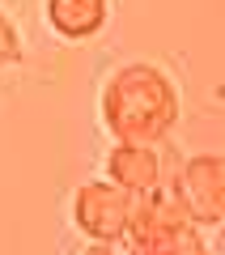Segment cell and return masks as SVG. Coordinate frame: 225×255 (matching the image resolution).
<instances>
[{
	"label": "cell",
	"mask_w": 225,
	"mask_h": 255,
	"mask_svg": "<svg viewBox=\"0 0 225 255\" xmlns=\"http://www.w3.org/2000/svg\"><path fill=\"white\" fill-rule=\"evenodd\" d=\"M107 179L127 196H149L162 187V162L153 145H115L107 157Z\"/></svg>",
	"instance_id": "5"
},
{
	"label": "cell",
	"mask_w": 225,
	"mask_h": 255,
	"mask_svg": "<svg viewBox=\"0 0 225 255\" xmlns=\"http://www.w3.org/2000/svg\"><path fill=\"white\" fill-rule=\"evenodd\" d=\"M127 247H132V255H213L208 243L196 234V221L174 200V191L162 187L149 196H136Z\"/></svg>",
	"instance_id": "2"
},
{
	"label": "cell",
	"mask_w": 225,
	"mask_h": 255,
	"mask_svg": "<svg viewBox=\"0 0 225 255\" xmlns=\"http://www.w3.org/2000/svg\"><path fill=\"white\" fill-rule=\"evenodd\" d=\"M21 55H26V47H21L17 30H13V21L0 13V68H9V64H21Z\"/></svg>",
	"instance_id": "7"
},
{
	"label": "cell",
	"mask_w": 225,
	"mask_h": 255,
	"mask_svg": "<svg viewBox=\"0 0 225 255\" xmlns=\"http://www.w3.org/2000/svg\"><path fill=\"white\" fill-rule=\"evenodd\" d=\"M132 213H136V196H127L111 179L81 183L77 196H72V221H77V230L85 238H94V243H102V247L127 238Z\"/></svg>",
	"instance_id": "3"
},
{
	"label": "cell",
	"mask_w": 225,
	"mask_h": 255,
	"mask_svg": "<svg viewBox=\"0 0 225 255\" xmlns=\"http://www.w3.org/2000/svg\"><path fill=\"white\" fill-rule=\"evenodd\" d=\"M111 17L107 0H47V26L68 43H85L94 38Z\"/></svg>",
	"instance_id": "6"
},
{
	"label": "cell",
	"mask_w": 225,
	"mask_h": 255,
	"mask_svg": "<svg viewBox=\"0 0 225 255\" xmlns=\"http://www.w3.org/2000/svg\"><path fill=\"white\" fill-rule=\"evenodd\" d=\"M170 191L196 226H221L225 221V157L217 153L191 157L179 170Z\"/></svg>",
	"instance_id": "4"
},
{
	"label": "cell",
	"mask_w": 225,
	"mask_h": 255,
	"mask_svg": "<svg viewBox=\"0 0 225 255\" xmlns=\"http://www.w3.org/2000/svg\"><path fill=\"white\" fill-rule=\"evenodd\" d=\"M102 124L119 145H157L179 124V94L157 64H123L102 85Z\"/></svg>",
	"instance_id": "1"
}]
</instances>
